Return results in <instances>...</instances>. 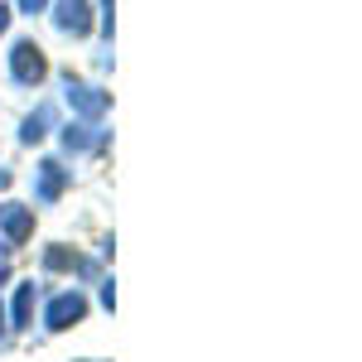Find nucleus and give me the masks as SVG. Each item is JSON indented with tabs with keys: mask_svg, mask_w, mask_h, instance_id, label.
<instances>
[{
	"mask_svg": "<svg viewBox=\"0 0 362 362\" xmlns=\"http://www.w3.org/2000/svg\"><path fill=\"white\" fill-rule=\"evenodd\" d=\"M10 20H15V15H10V5H0V34L10 29Z\"/></svg>",
	"mask_w": 362,
	"mask_h": 362,
	"instance_id": "obj_14",
	"label": "nucleus"
},
{
	"mask_svg": "<svg viewBox=\"0 0 362 362\" xmlns=\"http://www.w3.org/2000/svg\"><path fill=\"white\" fill-rule=\"evenodd\" d=\"M15 10H20V15H44L49 0H15Z\"/></svg>",
	"mask_w": 362,
	"mask_h": 362,
	"instance_id": "obj_12",
	"label": "nucleus"
},
{
	"mask_svg": "<svg viewBox=\"0 0 362 362\" xmlns=\"http://www.w3.org/2000/svg\"><path fill=\"white\" fill-rule=\"evenodd\" d=\"M39 285L34 280H25V285H15V305H10V329L15 334H25V329H34V305H39Z\"/></svg>",
	"mask_w": 362,
	"mask_h": 362,
	"instance_id": "obj_10",
	"label": "nucleus"
},
{
	"mask_svg": "<svg viewBox=\"0 0 362 362\" xmlns=\"http://www.w3.org/2000/svg\"><path fill=\"white\" fill-rule=\"evenodd\" d=\"M92 25L102 29V39L112 44V29H116V0H97V20Z\"/></svg>",
	"mask_w": 362,
	"mask_h": 362,
	"instance_id": "obj_11",
	"label": "nucleus"
},
{
	"mask_svg": "<svg viewBox=\"0 0 362 362\" xmlns=\"http://www.w3.org/2000/svg\"><path fill=\"white\" fill-rule=\"evenodd\" d=\"M68 184H73V169L63 160H39L34 165V203L39 208H54L58 198L68 194Z\"/></svg>",
	"mask_w": 362,
	"mask_h": 362,
	"instance_id": "obj_4",
	"label": "nucleus"
},
{
	"mask_svg": "<svg viewBox=\"0 0 362 362\" xmlns=\"http://www.w3.org/2000/svg\"><path fill=\"white\" fill-rule=\"evenodd\" d=\"M10 78L20 87H39L49 78V54H44L34 39H15V44H10Z\"/></svg>",
	"mask_w": 362,
	"mask_h": 362,
	"instance_id": "obj_2",
	"label": "nucleus"
},
{
	"mask_svg": "<svg viewBox=\"0 0 362 362\" xmlns=\"http://www.w3.org/2000/svg\"><path fill=\"white\" fill-rule=\"evenodd\" d=\"M58 140H63V150L68 155H87V150H102L107 145V131L97 126V121H68V126H58Z\"/></svg>",
	"mask_w": 362,
	"mask_h": 362,
	"instance_id": "obj_7",
	"label": "nucleus"
},
{
	"mask_svg": "<svg viewBox=\"0 0 362 362\" xmlns=\"http://www.w3.org/2000/svg\"><path fill=\"white\" fill-rule=\"evenodd\" d=\"M54 10V29L68 34V39H87L92 34V0H49Z\"/></svg>",
	"mask_w": 362,
	"mask_h": 362,
	"instance_id": "obj_5",
	"label": "nucleus"
},
{
	"mask_svg": "<svg viewBox=\"0 0 362 362\" xmlns=\"http://www.w3.org/2000/svg\"><path fill=\"white\" fill-rule=\"evenodd\" d=\"M34 237V208L29 203H0V242L15 251Z\"/></svg>",
	"mask_w": 362,
	"mask_h": 362,
	"instance_id": "obj_6",
	"label": "nucleus"
},
{
	"mask_svg": "<svg viewBox=\"0 0 362 362\" xmlns=\"http://www.w3.org/2000/svg\"><path fill=\"white\" fill-rule=\"evenodd\" d=\"M49 131H58V107L54 102H39V107L20 121V145H39Z\"/></svg>",
	"mask_w": 362,
	"mask_h": 362,
	"instance_id": "obj_9",
	"label": "nucleus"
},
{
	"mask_svg": "<svg viewBox=\"0 0 362 362\" xmlns=\"http://www.w3.org/2000/svg\"><path fill=\"white\" fill-rule=\"evenodd\" d=\"M44 271H49V276H54V271H78L83 280H97V261H87L78 251H68L63 242H54V247H44Z\"/></svg>",
	"mask_w": 362,
	"mask_h": 362,
	"instance_id": "obj_8",
	"label": "nucleus"
},
{
	"mask_svg": "<svg viewBox=\"0 0 362 362\" xmlns=\"http://www.w3.org/2000/svg\"><path fill=\"white\" fill-rule=\"evenodd\" d=\"M102 305L116 309V280H102Z\"/></svg>",
	"mask_w": 362,
	"mask_h": 362,
	"instance_id": "obj_13",
	"label": "nucleus"
},
{
	"mask_svg": "<svg viewBox=\"0 0 362 362\" xmlns=\"http://www.w3.org/2000/svg\"><path fill=\"white\" fill-rule=\"evenodd\" d=\"M0 285H10V261H0Z\"/></svg>",
	"mask_w": 362,
	"mask_h": 362,
	"instance_id": "obj_17",
	"label": "nucleus"
},
{
	"mask_svg": "<svg viewBox=\"0 0 362 362\" xmlns=\"http://www.w3.org/2000/svg\"><path fill=\"white\" fill-rule=\"evenodd\" d=\"M10 338V319H5V305H0V343Z\"/></svg>",
	"mask_w": 362,
	"mask_h": 362,
	"instance_id": "obj_15",
	"label": "nucleus"
},
{
	"mask_svg": "<svg viewBox=\"0 0 362 362\" xmlns=\"http://www.w3.org/2000/svg\"><path fill=\"white\" fill-rule=\"evenodd\" d=\"M63 102L73 107L78 121H102V116L112 112V97L97 83H83V78H73V73H63Z\"/></svg>",
	"mask_w": 362,
	"mask_h": 362,
	"instance_id": "obj_1",
	"label": "nucleus"
},
{
	"mask_svg": "<svg viewBox=\"0 0 362 362\" xmlns=\"http://www.w3.org/2000/svg\"><path fill=\"white\" fill-rule=\"evenodd\" d=\"M87 319V295L73 285V290H58L54 300L44 305V329L49 334H63V329H73V324H83Z\"/></svg>",
	"mask_w": 362,
	"mask_h": 362,
	"instance_id": "obj_3",
	"label": "nucleus"
},
{
	"mask_svg": "<svg viewBox=\"0 0 362 362\" xmlns=\"http://www.w3.org/2000/svg\"><path fill=\"white\" fill-rule=\"evenodd\" d=\"M10 184H15V179H10V169L0 165V189H10Z\"/></svg>",
	"mask_w": 362,
	"mask_h": 362,
	"instance_id": "obj_16",
	"label": "nucleus"
}]
</instances>
